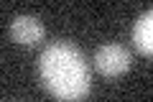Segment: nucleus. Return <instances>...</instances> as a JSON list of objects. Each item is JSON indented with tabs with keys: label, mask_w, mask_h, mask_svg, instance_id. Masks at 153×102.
<instances>
[{
	"label": "nucleus",
	"mask_w": 153,
	"mask_h": 102,
	"mask_svg": "<svg viewBox=\"0 0 153 102\" xmlns=\"http://www.w3.org/2000/svg\"><path fill=\"white\" fill-rule=\"evenodd\" d=\"M10 36L16 43H23V46H33L38 43L41 38L46 36V28L44 23L33 16H16L10 23Z\"/></svg>",
	"instance_id": "nucleus-3"
},
{
	"label": "nucleus",
	"mask_w": 153,
	"mask_h": 102,
	"mask_svg": "<svg viewBox=\"0 0 153 102\" xmlns=\"http://www.w3.org/2000/svg\"><path fill=\"white\" fill-rule=\"evenodd\" d=\"M133 46L143 56L153 54V10H146L133 26Z\"/></svg>",
	"instance_id": "nucleus-4"
},
{
	"label": "nucleus",
	"mask_w": 153,
	"mask_h": 102,
	"mask_svg": "<svg viewBox=\"0 0 153 102\" xmlns=\"http://www.w3.org/2000/svg\"><path fill=\"white\" fill-rule=\"evenodd\" d=\"M38 77L61 102H82L92 89V71L82 48L69 41H54L38 56Z\"/></svg>",
	"instance_id": "nucleus-1"
},
{
	"label": "nucleus",
	"mask_w": 153,
	"mask_h": 102,
	"mask_svg": "<svg viewBox=\"0 0 153 102\" xmlns=\"http://www.w3.org/2000/svg\"><path fill=\"white\" fill-rule=\"evenodd\" d=\"M133 64V56L125 46L120 43H105V46L97 48V54H94V66H97L100 74L105 77H120L130 69Z\"/></svg>",
	"instance_id": "nucleus-2"
}]
</instances>
